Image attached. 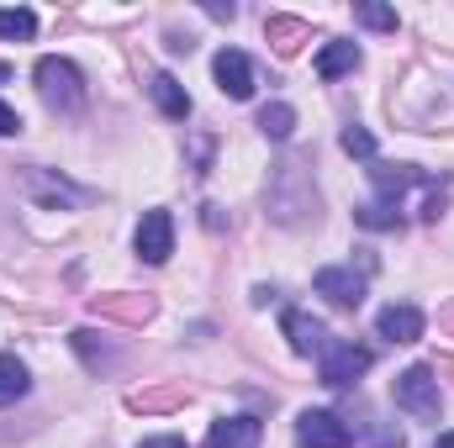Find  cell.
Instances as JSON below:
<instances>
[{
    "label": "cell",
    "instance_id": "2e32d148",
    "mask_svg": "<svg viewBox=\"0 0 454 448\" xmlns=\"http://www.w3.org/2000/svg\"><path fill=\"white\" fill-rule=\"evenodd\" d=\"M32 32H37V16H32L27 5H5V11H0V37H5V42H27Z\"/></svg>",
    "mask_w": 454,
    "mask_h": 448
},
{
    "label": "cell",
    "instance_id": "e0dca14e",
    "mask_svg": "<svg viewBox=\"0 0 454 448\" xmlns=\"http://www.w3.org/2000/svg\"><path fill=\"white\" fill-rule=\"evenodd\" d=\"M402 222V212L391 206V201H370V206H359V227H370V232H386V227Z\"/></svg>",
    "mask_w": 454,
    "mask_h": 448
},
{
    "label": "cell",
    "instance_id": "44dd1931",
    "mask_svg": "<svg viewBox=\"0 0 454 448\" xmlns=\"http://www.w3.org/2000/svg\"><path fill=\"white\" fill-rule=\"evenodd\" d=\"M137 448H185V438H169V433H164V438H143Z\"/></svg>",
    "mask_w": 454,
    "mask_h": 448
},
{
    "label": "cell",
    "instance_id": "30bf717a",
    "mask_svg": "<svg viewBox=\"0 0 454 448\" xmlns=\"http://www.w3.org/2000/svg\"><path fill=\"white\" fill-rule=\"evenodd\" d=\"M286 337H291L296 353H323L328 348V328L307 312H286Z\"/></svg>",
    "mask_w": 454,
    "mask_h": 448
},
{
    "label": "cell",
    "instance_id": "52a82bcc",
    "mask_svg": "<svg viewBox=\"0 0 454 448\" xmlns=\"http://www.w3.org/2000/svg\"><path fill=\"white\" fill-rule=\"evenodd\" d=\"M317 296L328 301V306H339V312H354L359 301H364V274H354V269H317Z\"/></svg>",
    "mask_w": 454,
    "mask_h": 448
},
{
    "label": "cell",
    "instance_id": "277c9868",
    "mask_svg": "<svg viewBox=\"0 0 454 448\" xmlns=\"http://www.w3.org/2000/svg\"><path fill=\"white\" fill-rule=\"evenodd\" d=\"M370 364H375V353L370 348H359V343H328L323 348V385H354L359 375H370Z\"/></svg>",
    "mask_w": 454,
    "mask_h": 448
},
{
    "label": "cell",
    "instance_id": "7a4b0ae2",
    "mask_svg": "<svg viewBox=\"0 0 454 448\" xmlns=\"http://www.w3.org/2000/svg\"><path fill=\"white\" fill-rule=\"evenodd\" d=\"M396 406H402L407 417H418V422H439L444 396H439V380H434L428 364H412V369L396 375Z\"/></svg>",
    "mask_w": 454,
    "mask_h": 448
},
{
    "label": "cell",
    "instance_id": "4fadbf2b",
    "mask_svg": "<svg viewBox=\"0 0 454 448\" xmlns=\"http://www.w3.org/2000/svg\"><path fill=\"white\" fill-rule=\"evenodd\" d=\"M354 69H359V48L354 42H328L317 53V74L323 80H339V74H354Z\"/></svg>",
    "mask_w": 454,
    "mask_h": 448
},
{
    "label": "cell",
    "instance_id": "ba28073f",
    "mask_svg": "<svg viewBox=\"0 0 454 448\" xmlns=\"http://www.w3.org/2000/svg\"><path fill=\"white\" fill-rule=\"evenodd\" d=\"M21 185H27V196H37L43 206H80V201H85V190H80V185L53 180V174H43V169H27V174H21Z\"/></svg>",
    "mask_w": 454,
    "mask_h": 448
},
{
    "label": "cell",
    "instance_id": "9c48e42d",
    "mask_svg": "<svg viewBox=\"0 0 454 448\" xmlns=\"http://www.w3.org/2000/svg\"><path fill=\"white\" fill-rule=\"evenodd\" d=\"M375 333L391 337V343H418L423 337V312L418 306H386L375 317Z\"/></svg>",
    "mask_w": 454,
    "mask_h": 448
},
{
    "label": "cell",
    "instance_id": "8fae6325",
    "mask_svg": "<svg viewBox=\"0 0 454 448\" xmlns=\"http://www.w3.org/2000/svg\"><path fill=\"white\" fill-rule=\"evenodd\" d=\"M259 438H264V428L254 417H223V422H212V448H259Z\"/></svg>",
    "mask_w": 454,
    "mask_h": 448
},
{
    "label": "cell",
    "instance_id": "7c38bea8",
    "mask_svg": "<svg viewBox=\"0 0 454 448\" xmlns=\"http://www.w3.org/2000/svg\"><path fill=\"white\" fill-rule=\"evenodd\" d=\"M148 90H153L159 112L169 116V121H185V116H191V96L180 90V80H175V74H153V80H148Z\"/></svg>",
    "mask_w": 454,
    "mask_h": 448
},
{
    "label": "cell",
    "instance_id": "5b68a950",
    "mask_svg": "<svg viewBox=\"0 0 454 448\" xmlns=\"http://www.w3.org/2000/svg\"><path fill=\"white\" fill-rule=\"evenodd\" d=\"M175 253V217L169 212H143L137 222V259L143 264H164Z\"/></svg>",
    "mask_w": 454,
    "mask_h": 448
},
{
    "label": "cell",
    "instance_id": "3957f363",
    "mask_svg": "<svg viewBox=\"0 0 454 448\" xmlns=\"http://www.w3.org/2000/svg\"><path fill=\"white\" fill-rule=\"evenodd\" d=\"M296 444H301V448H348V444H354V428L343 422L339 412L312 406V412H301V417H296Z\"/></svg>",
    "mask_w": 454,
    "mask_h": 448
},
{
    "label": "cell",
    "instance_id": "ffe728a7",
    "mask_svg": "<svg viewBox=\"0 0 454 448\" xmlns=\"http://www.w3.org/2000/svg\"><path fill=\"white\" fill-rule=\"evenodd\" d=\"M11 132H21V116L11 112L5 101H0V137H11Z\"/></svg>",
    "mask_w": 454,
    "mask_h": 448
},
{
    "label": "cell",
    "instance_id": "6da1fadb",
    "mask_svg": "<svg viewBox=\"0 0 454 448\" xmlns=\"http://www.w3.org/2000/svg\"><path fill=\"white\" fill-rule=\"evenodd\" d=\"M37 90H43V101L48 106H59V112H80L85 106V74L69 64V58H37Z\"/></svg>",
    "mask_w": 454,
    "mask_h": 448
},
{
    "label": "cell",
    "instance_id": "7402d4cb",
    "mask_svg": "<svg viewBox=\"0 0 454 448\" xmlns=\"http://www.w3.org/2000/svg\"><path fill=\"white\" fill-rule=\"evenodd\" d=\"M434 448H454V433H439V444Z\"/></svg>",
    "mask_w": 454,
    "mask_h": 448
},
{
    "label": "cell",
    "instance_id": "9a60e30c",
    "mask_svg": "<svg viewBox=\"0 0 454 448\" xmlns=\"http://www.w3.org/2000/svg\"><path fill=\"white\" fill-rule=\"evenodd\" d=\"M259 132H264V137H275V143H286V137L296 132V112H291L286 101H270V106L259 112Z\"/></svg>",
    "mask_w": 454,
    "mask_h": 448
},
{
    "label": "cell",
    "instance_id": "8992f818",
    "mask_svg": "<svg viewBox=\"0 0 454 448\" xmlns=\"http://www.w3.org/2000/svg\"><path fill=\"white\" fill-rule=\"evenodd\" d=\"M212 74H217V90H223L227 101H248V96H254V64H248L238 48H223V53L212 58Z\"/></svg>",
    "mask_w": 454,
    "mask_h": 448
},
{
    "label": "cell",
    "instance_id": "d6986e66",
    "mask_svg": "<svg viewBox=\"0 0 454 448\" xmlns=\"http://www.w3.org/2000/svg\"><path fill=\"white\" fill-rule=\"evenodd\" d=\"M343 153H354V158H375V137H370L364 127H343Z\"/></svg>",
    "mask_w": 454,
    "mask_h": 448
},
{
    "label": "cell",
    "instance_id": "ac0fdd59",
    "mask_svg": "<svg viewBox=\"0 0 454 448\" xmlns=\"http://www.w3.org/2000/svg\"><path fill=\"white\" fill-rule=\"evenodd\" d=\"M354 21H364L375 32H396V11H386V5H354Z\"/></svg>",
    "mask_w": 454,
    "mask_h": 448
},
{
    "label": "cell",
    "instance_id": "5bb4252c",
    "mask_svg": "<svg viewBox=\"0 0 454 448\" xmlns=\"http://www.w3.org/2000/svg\"><path fill=\"white\" fill-rule=\"evenodd\" d=\"M27 364L16 359V353H0V406H11V401H21L27 396Z\"/></svg>",
    "mask_w": 454,
    "mask_h": 448
}]
</instances>
